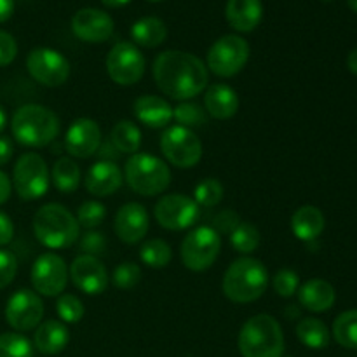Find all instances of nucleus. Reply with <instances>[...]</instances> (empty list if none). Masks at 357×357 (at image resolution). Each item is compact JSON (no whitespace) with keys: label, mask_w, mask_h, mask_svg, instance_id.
I'll return each instance as SVG.
<instances>
[{"label":"nucleus","mask_w":357,"mask_h":357,"mask_svg":"<svg viewBox=\"0 0 357 357\" xmlns=\"http://www.w3.org/2000/svg\"><path fill=\"white\" fill-rule=\"evenodd\" d=\"M153 79L166 96L188 101L208 86V68L190 52L164 51L153 61Z\"/></svg>","instance_id":"1"},{"label":"nucleus","mask_w":357,"mask_h":357,"mask_svg":"<svg viewBox=\"0 0 357 357\" xmlns=\"http://www.w3.org/2000/svg\"><path fill=\"white\" fill-rule=\"evenodd\" d=\"M13 136L17 143L31 149H42L54 142L61 129L58 115L42 105H23L10 121Z\"/></svg>","instance_id":"2"},{"label":"nucleus","mask_w":357,"mask_h":357,"mask_svg":"<svg viewBox=\"0 0 357 357\" xmlns=\"http://www.w3.org/2000/svg\"><path fill=\"white\" fill-rule=\"evenodd\" d=\"M268 286L267 267L257 258L244 257L232 261L223 275L222 288L227 298L236 303L257 302Z\"/></svg>","instance_id":"3"},{"label":"nucleus","mask_w":357,"mask_h":357,"mask_svg":"<svg viewBox=\"0 0 357 357\" xmlns=\"http://www.w3.org/2000/svg\"><path fill=\"white\" fill-rule=\"evenodd\" d=\"M237 345L243 357H282L284 333L274 317L257 314L241 328Z\"/></svg>","instance_id":"4"},{"label":"nucleus","mask_w":357,"mask_h":357,"mask_svg":"<svg viewBox=\"0 0 357 357\" xmlns=\"http://www.w3.org/2000/svg\"><path fill=\"white\" fill-rule=\"evenodd\" d=\"M79 222L61 204H45L35 213L33 234L42 246L49 250L70 248L79 241Z\"/></svg>","instance_id":"5"},{"label":"nucleus","mask_w":357,"mask_h":357,"mask_svg":"<svg viewBox=\"0 0 357 357\" xmlns=\"http://www.w3.org/2000/svg\"><path fill=\"white\" fill-rule=\"evenodd\" d=\"M124 178L136 194L153 197L169 187L171 171L159 157L150 153H135L126 162Z\"/></svg>","instance_id":"6"},{"label":"nucleus","mask_w":357,"mask_h":357,"mask_svg":"<svg viewBox=\"0 0 357 357\" xmlns=\"http://www.w3.org/2000/svg\"><path fill=\"white\" fill-rule=\"evenodd\" d=\"M222 251V237L213 227L202 225L187 234L181 243V261L192 272L208 271Z\"/></svg>","instance_id":"7"},{"label":"nucleus","mask_w":357,"mask_h":357,"mask_svg":"<svg viewBox=\"0 0 357 357\" xmlns=\"http://www.w3.org/2000/svg\"><path fill=\"white\" fill-rule=\"evenodd\" d=\"M49 167L38 153L28 152L17 159L13 171V185L23 201L44 197L49 190Z\"/></svg>","instance_id":"8"},{"label":"nucleus","mask_w":357,"mask_h":357,"mask_svg":"<svg viewBox=\"0 0 357 357\" xmlns=\"http://www.w3.org/2000/svg\"><path fill=\"white\" fill-rule=\"evenodd\" d=\"M160 150L167 162L180 169H190L202 159V143L192 129L171 126L160 136Z\"/></svg>","instance_id":"9"},{"label":"nucleus","mask_w":357,"mask_h":357,"mask_svg":"<svg viewBox=\"0 0 357 357\" xmlns=\"http://www.w3.org/2000/svg\"><path fill=\"white\" fill-rule=\"evenodd\" d=\"M250 59V44L239 35H225L211 45L208 68L222 79L237 75Z\"/></svg>","instance_id":"10"},{"label":"nucleus","mask_w":357,"mask_h":357,"mask_svg":"<svg viewBox=\"0 0 357 357\" xmlns=\"http://www.w3.org/2000/svg\"><path fill=\"white\" fill-rule=\"evenodd\" d=\"M145 56L131 42H119L107 56V73L119 86H132L139 82L145 73Z\"/></svg>","instance_id":"11"},{"label":"nucleus","mask_w":357,"mask_h":357,"mask_svg":"<svg viewBox=\"0 0 357 357\" xmlns=\"http://www.w3.org/2000/svg\"><path fill=\"white\" fill-rule=\"evenodd\" d=\"M28 73L45 87H59L68 80L70 63L61 52L49 47H37L26 58Z\"/></svg>","instance_id":"12"},{"label":"nucleus","mask_w":357,"mask_h":357,"mask_svg":"<svg viewBox=\"0 0 357 357\" xmlns=\"http://www.w3.org/2000/svg\"><path fill=\"white\" fill-rule=\"evenodd\" d=\"M201 215V208L192 197L183 194H167L159 199L153 208V216L162 229H190Z\"/></svg>","instance_id":"13"},{"label":"nucleus","mask_w":357,"mask_h":357,"mask_svg":"<svg viewBox=\"0 0 357 357\" xmlns=\"http://www.w3.org/2000/svg\"><path fill=\"white\" fill-rule=\"evenodd\" d=\"M68 267L56 253H44L31 267V284L37 295L59 296L68 282Z\"/></svg>","instance_id":"14"},{"label":"nucleus","mask_w":357,"mask_h":357,"mask_svg":"<svg viewBox=\"0 0 357 357\" xmlns=\"http://www.w3.org/2000/svg\"><path fill=\"white\" fill-rule=\"evenodd\" d=\"M44 317V302L31 289H17L6 305V321L16 331H30Z\"/></svg>","instance_id":"15"},{"label":"nucleus","mask_w":357,"mask_h":357,"mask_svg":"<svg viewBox=\"0 0 357 357\" xmlns=\"http://www.w3.org/2000/svg\"><path fill=\"white\" fill-rule=\"evenodd\" d=\"M114 28L115 24L110 14L93 7L77 10L72 17V30L75 37L89 44H101L108 40L114 35Z\"/></svg>","instance_id":"16"},{"label":"nucleus","mask_w":357,"mask_h":357,"mask_svg":"<svg viewBox=\"0 0 357 357\" xmlns=\"http://www.w3.org/2000/svg\"><path fill=\"white\" fill-rule=\"evenodd\" d=\"M73 284L86 295H101L108 286V272L96 257L79 255L68 271Z\"/></svg>","instance_id":"17"},{"label":"nucleus","mask_w":357,"mask_h":357,"mask_svg":"<svg viewBox=\"0 0 357 357\" xmlns=\"http://www.w3.org/2000/svg\"><path fill=\"white\" fill-rule=\"evenodd\" d=\"M66 152L77 159H89L101 146V129L91 119H77L65 135Z\"/></svg>","instance_id":"18"},{"label":"nucleus","mask_w":357,"mask_h":357,"mask_svg":"<svg viewBox=\"0 0 357 357\" xmlns=\"http://www.w3.org/2000/svg\"><path fill=\"white\" fill-rule=\"evenodd\" d=\"M149 213L138 202H128L115 215V234L126 244L139 243L149 232Z\"/></svg>","instance_id":"19"},{"label":"nucleus","mask_w":357,"mask_h":357,"mask_svg":"<svg viewBox=\"0 0 357 357\" xmlns=\"http://www.w3.org/2000/svg\"><path fill=\"white\" fill-rule=\"evenodd\" d=\"M122 187V171L115 162L100 160L87 171L86 188L94 197H108Z\"/></svg>","instance_id":"20"},{"label":"nucleus","mask_w":357,"mask_h":357,"mask_svg":"<svg viewBox=\"0 0 357 357\" xmlns=\"http://www.w3.org/2000/svg\"><path fill=\"white\" fill-rule=\"evenodd\" d=\"M204 108L216 121L232 119L239 110V96L227 84H211L204 94Z\"/></svg>","instance_id":"21"},{"label":"nucleus","mask_w":357,"mask_h":357,"mask_svg":"<svg viewBox=\"0 0 357 357\" xmlns=\"http://www.w3.org/2000/svg\"><path fill=\"white\" fill-rule=\"evenodd\" d=\"M135 115L142 124L149 128H166L173 121V107L164 98L155 94H143L135 101Z\"/></svg>","instance_id":"22"},{"label":"nucleus","mask_w":357,"mask_h":357,"mask_svg":"<svg viewBox=\"0 0 357 357\" xmlns=\"http://www.w3.org/2000/svg\"><path fill=\"white\" fill-rule=\"evenodd\" d=\"M225 16L234 30L248 33L261 23L264 6H261V0H229Z\"/></svg>","instance_id":"23"},{"label":"nucleus","mask_w":357,"mask_h":357,"mask_svg":"<svg viewBox=\"0 0 357 357\" xmlns=\"http://www.w3.org/2000/svg\"><path fill=\"white\" fill-rule=\"evenodd\" d=\"M298 302L303 309L310 312H326L335 305L337 293L335 288L324 279H310L298 288Z\"/></svg>","instance_id":"24"},{"label":"nucleus","mask_w":357,"mask_h":357,"mask_svg":"<svg viewBox=\"0 0 357 357\" xmlns=\"http://www.w3.org/2000/svg\"><path fill=\"white\" fill-rule=\"evenodd\" d=\"M70 342V331L61 321L49 319L37 326L33 337V345L40 354L56 356L66 349Z\"/></svg>","instance_id":"25"},{"label":"nucleus","mask_w":357,"mask_h":357,"mask_svg":"<svg viewBox=\"0 0 357 357\" xmlns=\"http://www.w3.org/2000/svg\"><path fill=\"white\" fill-rule=\"evenodd\" d=\"M291 230L296 239L303 243H312L323 234L324 215L316 206L305 204L296 209L291 216Z\"/></svg>","instance_id":"26"},{"label":"nucleus","mask_w":357,"mask_h":357,"mask_svg":"<svg viewBox=\"0 0 357 357\" xmlns=\"http://www.w3.org/2000/svg\"><path fill=\"white\" fill-rule=\"evenodd\" d=\"M131 37L136 45L142 47H159L167 37V28L162 20L155 16H145L131 26Z\"/></svg>","instance_id":"27"},{"label":"nucleus","mask_w":357,"mask_h":357,"mask_svg":"<svg viewBox=\"0 0 357 357\" xmlns=\"http://www.w3.org/2000/svg\"><path fill=\"white\" fill-rule=\"evenodd\" d=\"M296 337L305 347L321 351L330 345V330L326 324L316 317H303L296 326Z\"/></svg>","instance_id":"28"},{"label":"nucleus","mask_w":357,"mask_h":357,"mask_svg":"<svg viewBox=\"0 0 357 357\" xmlns=\"http://www.w3.org/2000/svg\"><path fill=\"white\" fill-rule=\"evenodd\" d=\"M110 143L115 146L119 153H138L142 146V131L138 126L131 121H119L112 128Z\"/></svg>","instance_id":"29"},{"label":"nucleus","mask_w":357,"mask_h":357,"mask_svg":"<svg viewBox=\"0 0 357 357\" xmlns=\"http://www.w3.org/2000/svg\"><path fill=\"white\" fill-rule=\"evenodd\" d=\"M52 185L61 194H72L80 185V167L70 157H61L52 166Z\"/></svg>","instance_id":"30"},{"label":"nucleus","mask_w":357,"mask_h":357,"mask_svg":"<svg viewBox=\"0 0 357 357\" xmlns=\"http://www.w3.org/2000/svg\"><path fill=\"white\" fill-rule=\"evenodd\" d=\"M139 258L150 268H164L173 260V250L162 239H150L139 250Z\"/></svg>","instance_id":"31"},{"label":"nucleus","mask_w":357,"mask_h":357,"mask_svg":"<svg viewBox=\"0 0 357 357\" xmlns=\"http://www.w3.org/2000/svg\"><path fill=\"white\" fill-rule=\"evenodd\" d=\"M230 244L236 251L244 255H250L255 253L258 250L261 243V236H260V230L250 222H241L236 229L230 232L229 236Z\"/></svg>","instance_id":"32"},{"label":"nucleus","mask_w":357,"mask_h":357,"mask_svg":"<svg viewBox=\"0 0 357 357\" xmlns=\"http://www.w3.org/2000/svg\"><path fill=\"white\" fill-rule=\"evenodd\" d=\"M333 338L342 347L357 351V310H347L335 319Z\"/></svg>","instance_id":"33"},{"label":"nucleus","mask_w":357,"mask_h":357,"mask_svg":"<svg viewBox=\"0 0 357 357\" xmlns=\"http://www.w3.org/2000/svg\"><path fill=\"white\" fill-rule=\"evenodd\" d=\"M173 119L178 126L187 129L202 128L208 124V112L195 101H181L176 108H173Z\"/></svg>","instance_id":"34"},{"label":"nucleus","mask_w":357,"mask_h":357,"mask_svg":"<svg viewBox=\"0 0 357 357\" xmlns=\"http://www.w3.org/2000/svg\"><path fill=\"white\" fill-rule=\"evenodd\" d=\"M223 199V185L216 178H204L194 188V201L199 208H215Z\"/></svg>","instance_id":"35"},{"label":"nucleus","mask_w":357,"mask_h":357,"mask_svg":"<svg viewBox=\"0 0 357 357\" xmlns=\"http://www.w3.org/2000/svg\"><path fill=\"white\" fill-rule=\"evenodd\" d=\"M0 357H33V345L20 333H2Z\"/></svg>","instance_id":"36"},{"label":"nucleus","mask_w":357,"mask_h":357,"mask_svg":"<svg viewBox=\"0 0 357 357\" xmlns=\"http://www.w3.org/2000/svg\"><path fill=\"white\" fill-rule=\"evenodd\" d=\"M56 312L63 323H79L84 317V303L72 293H65V295H59L58 302H56Z\"/></svg>","instance_id":"37"},{"label":"nucleus","mask_w":357,"mask_h":357,"mask_svg":"<svg viewBox=\"0 0 357 357\" xmlns=\"http://www.w3.org/2000/svg\"><path fill=\"white\" fill-rule=\"evenodd\" d=\"M105 216H107V209L101 202L98 201H86L77 211V222L79 227H84L87 230H94L103 223Z\"/></svg>","instance_id":"38"},{"label":"nucleus","mask_w":357,"mask_h":357,"mask_svg":"<svg viewBox=\"0 0 357 357\" xmlns=\"http://www.w3.org/2000/svg\"><path fill=\"white\" fill-rule=\"evenodd\" d=\"M142 279V268L132 261H124L114 271L112 281L119 289H132Z\"/></svg>","instance_id":"39"},{"label":"nucleus","mask_w":357,"mask_h":357,"mask_svg":"<svg viewBox=\"0 0 357 357\" xmlns=\"http://www.w3.org/2000/svg\"><path fill=\"white\" fill-rule=\"evenodd\" d=\"M272 284H274L275 293L282 298H289V296L295 295L300 288V278L295 271L291 268H281V271L275 272L274 279H272Z\"/></svg>","instance_id":"40"},{"label":"nucleus","mask_w":357,"mask_h":357,"mask_svg":"<svg viewBox=\"0 0 357 357\" xmlns=\"http://www.w3.org/2000/svg\"><path fill=\"white\" fill-rule=\"evenodd\" d=\"M79 248L84 255L98 258L107 250V239L98 230H87L86 234L79 236Z\"/></svg>","instance_id":"41"},{"label":"nucleus","mask_w":357,"mask_h":357,"mask_svg":"<svg viewBox=\"0 0 357 357\" xmlns=\"http://www.w3.org/2000/svg\"><path fill=\"white\" fill-rule=\"evenodd\" d=\"M17 272V260L10 251L0 250V289L7 288L14 281Z\"/></svg>","instance_id":"42"},{"label":"nucleus","mask_w":357,"mask_h":357,"mask_svg":"<svg viewBox=\"0 0 357 357\" xmlns=\"http://www.w3.org/2000/svg\"><path fill=\"white\" fill-rule=\"evenodd\" d=\"M17 44L14 37L7 31L0 30V66H7L16 59Z\"/></svg>","instance_id":"43"},{"label":"nucleus","mask_w":357,"mask_h":357,"mask_svg":"<svg viewBox=\"0 0 357 357\" xmlns=\"http://www.w3.org/2000/svg\"><path fill=\"white\" fill-rule=\"evenodd\" d=\"M239 223L241 218L236 211H232V209H223V211H220V215L215 218V227H213V229L218 234L222 232L230 236V232H232Z\"/></svg>","instance_id":"44"},{"label":"nucleus","mask_w":357,"mask_h":357,"mask_svg":"<svg viewBox=\"0 0 357 357\" xmlns=\"http://www.w3.org/2000/svg\"><path fill=\"white\" fill-rule=\"evenodd\" d=\"M14 237V225L6 213L0 211V246H6L13 241Z\"/></svg>","instance_id":"45"},{"label":"nucleus","mask_w":357,"mask_h":357,"mask_svg":"<svg viewBox=\"0 0 357 357\" xmlns=\"http://www.w3.org/2000/svg\"><path fill=\"white\" fill-rule=\"evenodd\" d=\"M14 153V145L10 138L7 136H0V166L7 164Z\"/></svg>","instance_id":"46"},{"label":"nucleus","mask_w":357,"mask_h":357,"mask_svg":"<svg viewBox=\"0 0 357 357\" xmlns=\"http://www.w3.org/2000/svg\"><path fill=\"white\" fill-rule=\"evenodd\" d=\"M10 190H13V185H10L9 176L3 171H0V206L10 197Z\"/></svg>","instance_id":"47"},{"label":"nucleus","mask_w":357,"mask_h":357,"mask_svg":"<svg viewBox=\"0 0 357 357\" xmlns=\"http://www.w3.org/2000/svg\"><path fill=\"white\" fill-rule=\"evenodd\" d=\"M100 155L103 160H108V162H115V159L119 157V152L115 150V146L112 143H105V145L100 146Z\"/></svg>","instance_id":"48"},{"label":"nucleus","mask_w":357,"mask_h":357,"mask_svg":"<svg viewBox=\"0 0 357 357\" xmlns=\"http://www.w3.org/2000/svg\"><path fill=\"white\" fill-rule=\"evenodd\" d=\"M14 13V0H0V23L9 20Z\"/></svg>","instance_id":"49"},{"label":"nucleus","mask_w":357,"mask_h":357,"mask_svg":"<svg viewBox=\"0 0 357 357\" xmlns=\"http://www.w3.org/2000/svg\"><path fill=\"white\" fill-rule=\"evenodd\" d=\"M347 66H349V70H351V72L354 73V75H357V49H354V51L349 52Z\"/></svg>","instance_id":"50"},{"label":"nucleus","mask_w":357,"mask_h":357,"mask_svg":"<svg viewBox=\"0 0 357 357\" xmlns=\"http://www.w3.org/2000/svg\"><path fill=\"white\" fill-rule=\"evenodd\" d=\"M101 2H103L107 7H122L126 6V3L131 2V0H101Z\"/></svg>","instance_id":"51"},{"label":"nucleus","mask_w":357,"mask_h":357,"mask_svg":"<svg viewBox=\"0 0 357 357\" xmlns=\"http://www.w3.org/2000/svg\"><path fill=\"white\" fill-rule=\"evenodd\" d=\"M6 126H7V115H6V110H3V108L0 107V132H2L3 129H6Z\"/></svg>","instance_id":"52"},{"label":"nucleus","mask_w":357,"mask_h":357,"mask_svg":"<svg viewBox=\"0 0 357 357\" xmlns=\"http://www.w3.org/2000/svg\"><path fill=\"white\" fill-rule=\"evenodd\" d=\"M347 3H349V7L354 10V13H357V0H347Z\"/></svg>","instance_id":"53"},{"label":"nucleus","mask_w":357,"mask_h":357,"mask_svg":"<svg viewBox=\"0 0 357 357\" xmlns=\"http://www.w3.org/2000/svg\"><path fill=\"white\" fill-rule=\"evenodd\" d=\"M149 2H160V0H149Z\"/></svg>","instance_id":"54"},{"label":"nucleus","mask_w":357,"mask_h":357,"mask_svg":"<svg viewBox=\"0 0 357 357\" xmlns=\"http://www.w3.org/2000/svg\"><path fill=\"white\" fill-rule=\"evenodd\" d=\"M324 2H331V0H324Z\"/></svg>","instance_id":"55"}]
</instances>
